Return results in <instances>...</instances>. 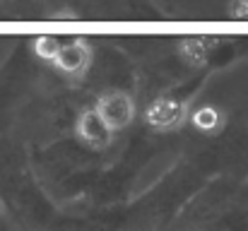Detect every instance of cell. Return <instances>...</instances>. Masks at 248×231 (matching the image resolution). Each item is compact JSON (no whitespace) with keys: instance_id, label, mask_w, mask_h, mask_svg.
<instances>
[{"instance_id":"cell-1","label":"cell","mask_w":248,"mask_h":231,"mask_svg":"<svg viewBox=\"0 0 248 231\" xmlns=\"http://www.w3.org/2000/svg\"><path fill=\"white\" fill-rule=\"evenodd\" d=\"M94 108L99 111V116L108 123V128L116 133V130H123L128 128L133 121H135V113H138V106L133 101V96L128 92H121V89H108L104 92Z\"/></svg>"},{"instance_id":"cell-2","label":"cell","mask_w":248,"mask_h":231,"mask_svg":"<svg viewBox=\"0 0 248 231\" xmlns=\"http://www.w3.org/2000/svg\"><path fill=\"white\" fill-rule=\"evenodd\" d=\"M188 118V108L183 101L173 96H159L145 108V123L155 130H171Z\"/></svg>"},{"instance_id":"cell-3","label":"cell","mask_w":248,"mask_h":231,"mask_svg":"<svg viewBox=\"0 0 248 231\" xmlns=\"http://www.w3.org/2000/svg\"><path fill=\"white\" fill-rule=\"evenodd\" d=\"M75 133H78L80 142H84L92 150H104L106 145H111V138H113V130L108 128V123L99 116V111L94 106L84 108L82 113L78 116Z\"/></svg>"},{"instance_id":"cell-4","label":"cell","mask_w":248,"mask_h":231,"mask_svg":"<svg viewBox=\"0 0 248 231\" xmlns=\"http://www.w3.org/2000/svg\"><path fill=\"white\" fill-rule=\"evenodd\" d=\"M89 63H92V53H89V48L84 46L82 41L61 44V48H58V53H56V58H53V65H56L61 73L73 75V77L84 75L87 68H89Z\"/></svg>"},{"instance_id":"cell-5","label":"cell","mask_w":248,"mask_h":231,"mask_svg":"<svg viewBox=\"0 0 248 231\" xmlns=\"http://www.w3.org/2000/svg\"><path fill=\"white\" fill-rule=\"evenodd\" d=\"M190 123H193L200 133H215V130L222 128L224 116L219 113V108L205 104V106H198V108L190 113Z\"/></svg>"},{"instance_id":"cell-6","label":"cell","mask_w":248,"mask_h":231,"mask_svg":"<svg viewBox=\"0 0 248 231\" xmlns=\"http://www.w3.org/2000/svg\"><path fill=\"white\" fill-rule=\"evenodd\" d=\"M58 48H61V41L53 39V36H41V39H36V44H34V53H36L39 58H44V61H51V63H53Z\"/></svg>"},{"instance_id":"cell-7","label":"cell","mask_w":248,"mask_h":231,"mask_svg":"<svg viewBox=\"0 0 248 231\" xmlns=\"http://www.w3.org/2000/svg\"><path fill=\"white\" fill-rule=\"evenodd\" d=\"M229 12H232V17H236V19H248V0H234Z\"/></svg>"}]
</instances>
